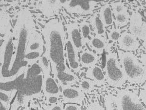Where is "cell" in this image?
I'll return each instance as SVG.
<instances>
[{"mask_svg":"<svg viewBox=\"0 0 146 110\" xmlns=\"http://www.w3.org/2000/svg\"><path fill=\"white\" fill-rule=\"evenodd\" d=\"M45 53L51 66L52 71L60 64L65 62L66 33L62 21L54 19L45 24L43 29Z\"/></svg>","mask_w":146,"mask_h":110,"instance_id":"cell-1","label":"cell"},{"mask_svg":"<svg viewBox=\"0 0 146 110\" xmlns=\"http://www.w3.org/2000/svg\"><path fill=\"white\" fill-rule=\"evenodd\" d=\"M117 54L127 81L135 84L146 82V62L139 60L132 52H125L119 49Z\"/></svg>","mask_w":146,"mask_h":110,"instance_id":"cell-2","label":"cell"},{"mask_svg":"<svg viewBox=\"0 0 146 110\" xmlns=\"http://www.w3.org/2000/svg\"><path fill=\"white\" fill-rule=\"evenodd\" d=\"M108 47L106 51V61L104 69L105 77L109 86L115 88L122 87L127 82L123 69L120 64L117 54L111 51Z\"/></svg>","mask_w":146,"mask_h":110,"instance_id":"cell-3","label":"cell"},{"mask_svg":"<svg viewBox=\"0 0 146 110\" xmlns=\"http://www.w3.org/2000/svg\"><path fill=\"white\" fill-rule=\"evenodd\" d=\"M42 74L36 76L25 75L18 90L17 103L19 106L26 103L30 99L38 96L42 90Z\"/></svg>","mask_w":146,"mask_h":110,"instance_id":"cell-4","label":"cell"},{"mask_svg":"<svg viewBox=\"0 0 146 110\" xmlns=\"http://www.w3.org/2000/svg\"><path fill=\"white\" fill-rule=\"evenodd\" d=\"M117 110H146L138 93L127 89L118 91L113 98Z\"/></svg>","mask_w":146,"mask_h":110,"instance_id":"cell-5","label":"cell"},{"mask_svg":"<svg viewBox=\"0 0 146 110\" xmlns=\"http://www.w3.org/2000/svg\"><path fill=\"white\" fill-rule=\"evenodd\" d=\"M98 3L94 1H65L63 7L70 14L87 15L93 13Z\"/></svg>","mask_w":146,"mask_h":110,"instance_id":"cell-6","label":"cell"},{"mask_svg":"<svg viewBox=\"0 0 146 110\" xmlns=\"http://www.w3.org/2000/svg\"><path fill=\"white\" fill-rule=\"evenodd\" d=\"M61 91L62 103L81 105L85 98V93L79 87L73 85H62Z\"/></svg>","mask_w":146,"mask_h":110,"instance_id":"cell-7","label":"cell"},{"mask_svg":"<svg viewBox=\"0 0 146 110\" xmlns=\"http://www.w3.org/2000/svg\"><path fill=\"white\" fill-rule=\"evenodd\" d=\"M129 33L140 40L146 41V22L138 12H133L130 16Z\"/></svg>","mask_w":146,"mask_h":110,"instance_id":"cell-8","label":"cell"},{"mask_svg":"<svg viewBox=\"0 0 146 110\" xmlns=\"http://www.w3.org/2000/svg\"><path fill=\"white\" fill-rule=\"evenodd\" d=\"M65 58L69 66V68L74 72L78 73L80 72L82 67L80 64L78 51L76 50L68 38L65 42Z\"/></svg>","mask_w":146,"mask_h":110,"instance_id":"cell-9","label":"cell"},{"mask_svg":"<svg viewBox=\"0 0 146 110\" xmlns=\"http://www.w3.org/2000/svg\"><path fill=\"white\" fill-rule=\"evenodd\" d=\"M67 33L68 34V39L71 42L78 52L84 49L86 44L83 41L81 33L80 32L79 25L77 23H72L66 25Z\"/></svg>","mask_w":146,"mask_h":110,"instance_id":"cell-10","label":"cell"},{"mask_svg":"<svg viewBox=\"0 0 146 110\" xmlns=\"http://www.w3.org/2000/svg\"><path fill=\"white\" fill-rule=\"evenodd\" d=\"M118 44L120 50L125 52L135 51L140 46L138 38L127 31L121 33L118 40Z\"/></svg>","mask_w":146,"mask_h":110,"instance_id":"cell-11","label":"cell"},{"mask_svg":"<svg viewBox=\"0 0 146 110\" xmlns=\"http://www.w3.org/2000/svg\"><path fill=\"white\" fill-rule=\"evenodd\" d=\"M42 91L46 97L56 96L60 97L61 91L55 78L49 74H44L42 83Z\"/></svg>","mask_w":146,"mask_h":110,"instance_id":"cell-12","label":"cell"},{"mask_svg":"<svg viewBox=\"0 0 146 110\" xmlns=\"http://www.w3.org/2000/svg\"><path fill=\"white\" fill-rule=\"evenodd\" d=\"M80 55L81 66L87 68L97 65L101 56L88 48L84 49L82 50Z\"/></svg>","mask_w":146,"mask_h":110,"instance_id":"cell-13","label":"cell"},{"mask_svg":"<svg viewBox=\"0 0 146 110\" xmlns=\"http://www.w3.org/2000/svg\"><path fill=\"white\" fill-rule=\"evenodd\" d=\"M85 76L86 78L92 80L96 85L100 86L105 83L106 79L104 73L99 65H96L87 69Z\"/></svg>","mask_w":146,"mask_h":110,"instance_id":"cell-14","label":"cell"},{"mask_svg":"<svg viewBox=\"0 0 146 110\" xmlns=\"http://www.w3.org/2000/svg\"><path fill=\"white\" fill-rule=\"evenodd\" d=\"M54 77L60 86L73 85L79 82L78 77L68 67L62 72L56 74Z\"/></svg>","mask_w":146,"mask_h":110,"instance_id":"cell-15","label":"cell"},{"mask_svg":"<svg viewBox=\"0 0 146 110\" xmlns=\"http://www.w3.org/2000/svg\"><path fill=\"white\" fill-rule=\"evenodd\" d=\"M87 44L93 51L101 56L104 50L108 47V42L106 37L92 36Z\"/></svg>","mask_w":146,"mask_h":110,"instance_id":"cell-16","label":"cell"},{"mask_svg":"<svg viewBox=\"0 0 146 110\" xmlns=\"http://www.w3.org/2000/svg\"><path fill=\"white\" fill-rule=\"evenodd\" d=\"M100 20L105 27L113 25L114 22L113 13L111 5L106 3L100 9L98 14Z\"/></svg>","mask_w":146,"mask_h":110,"instance_id":"cell-17","label":"cell"},{"mask_svg":"<svg viewBox=\"0 0 146 110\" xmlns=\"http://www.w3.org/2000/svg\"><path fill=\"white\" fill-rule=\"evenodd\" d=\"M23 77L21 76L13 80H0V91L8 92L18 91L23 80Z\"/></svg>","mask_w":146,"mask_h":110,"instance_id":"cell-18","label":"cell"},{"mask_svg":"<svg viewBox=\"0 0 146 110\" xmlns=\"http://www.w3.org/2000/svg\"><path fill=\"white\" fill-rule=\"evenodd\" d=\"M89 21L95 35L106 37V27L100 20L98 15L95 14L90 18Z\"/></svg>","mask_w":146,"mask_h":110,"instance_id":"cell-19","label":"cell"},{"mask_svg":"<svg viewBox=\"0 0 146 110\" xmlns=\"http://www.w3.org/2000/svg\"><path fill=\"white\" fill-rule=\"evenodd\" d=\"M43 42L42 37L38 35L32 36L26 48L25 53L38 51H43Z\"/></svg>","mask_w":146,"mask_h":110,"instance_id":"cell-20","label":"cell"},{"mask_svg":"<svg viewBox=\"0 0 146 110\" xmlns=\"http://www.w3.org/2000/svg\"><path fill=\"white\" fill-rule=\"evenodd\" d=\"M114 15V22L116 28H120L125 27L129 22L130 15L128 12L115 14Z\"/></svg>","mask_w":146,"mask_h":110,"instance_id":"cell-21","label":"cell"},{"mask_svg":"<svg viewBox=\"0 0 146 110\" xmlns=\"http://www.w3.org/2000/svg\"><path fill=\"white\" fill-rule=\"evenodd\" d=\"M80 32L81 33L83 41L85 44L87 43L92 35L90 23L86 21H82L79 24Z\"/></svg>","mask_w":146,"mask_h":110,"instance_id":"cell-22","label":"cell"},{"mask_svg":"<svg viewBox=\"0 0 146 110\" xmlns=\"http://www.w3.org/2000/svg\"><path fill=\"white\" fill-rule=\"evenodd\" d=\"M64 110H82L80 106L75 104H66ZM85 110H106L98 103H93Z\"/></svg>","mask_w":146,"mask_h":110,"instance_id":"cell-23","label":"cell"},{"mask_svg":"<svg viewBox=\"0 0 146 110\" xmlns=\"http://www.w3.org/2000/svg\"><path fill=\"white\" fill-rule=\"evenodd\" d=\"M95 84L87 78H83L79 82V88L84 93H90L95 88Z\"/></svg>","mask_w":146,"mask_h":110,"instance_id":"cell-24","label":"cell"},{"mask_svg":"<svg viewBox=\"0 0 146 110\" xmlns=\"http://www.w3.org/2000/svg\"><path fill=\"white\" fill-rule=\"evenodd\" d=\"M110 5L113 14L128 12V7L123 2H112Z\"/></svg>","mask_w":146,"mask_h":110,"instance_id":"cell-25","label":"cell"},{"mask_svg":"<svg viewBox=\"0 0 146 110\" xmlns=\"http://www.w3.org/2000/svg\"><path fill=\"white\" fill-rule=\"evenodd\" d=\"M42 52L40 51L27 52L24 55V59L27 62H32L34 64L35 62L42 57Z\"/></svg>","mask_w":146,"mask_h":110,"instance_id":"cell-26","label":"cell"},{"mask_svg":"<svg viewBox=\"0 0 146 110\" xmlns=\"http://www.w3.org/2000/svg\"><path fill=\"white\" fill-rule=\"evenodd\" d=\"M38 65L42 69L43 74L50 73L51 64L48 58L44 54L40 58Z\"/></svg>","mask_w":146,"mask_h":110,"instance_id":"cell-27","label":"cell"},{"mask_svg":"<svg viewBox=\"0 0 146 110\" xmlns=\"http://www.w3.org/2000/svg\"><path fill=\"white\" fill-rule=\"evenodd\" d=\"M121 34V29L113 27L108 33V40L113 43L118 42Z\"/></svg>","mask_w":146,"mask_h":110,"instance_id":"cell-28","label":"cell"},{"mask_svg":"<svg viewBox=\"0 0 146 110\" xmlns=\"http://www.w3.org/2000/svg\"><path fill=\"white\" fill-rule=\"evenodd\" d=\"M139 97L146 108V83L143 85L140 90Z\"/></svg>","mask_w":146,"mask_h":110,"instance_id":"cell-29","label":"cell"},{"mask_svg":"<svg viewBox=\"0 0 146 110\" xmlns=\"http://www.w3.org/2000/svg\"><path fill=\"white\" fill-rule=\"evenodd\" d=\"M10 100V97L7 92L0 91V101L4 104L8 106Z\"/></svg>","mask_w":146,"mask_h":110,"instance_id":"cell-30","label":"cell"},{"mask_svg":"<svg viewBox=\"0 0 146 110\" xmlns=\"http://www.w3.org/2000/svg\"><path fill=\"white\" fill-rule=\"evenodd\" d=\"M47 110H64L62 102L59 101L58 103L54 105H49L47 107Z\"/></svg>","mask_w":146,"mask_h":110,"instance_id":"cell-31","label":"cell"},{"mask_svg":"<svg viewBox=\"0 0 146 110\" xmlns=\"http://www.w3.org/2000/svg\"><path fill=\"white\" fill-rule=\"evenodd\" d=\"M59 97L56 96H51L46 97V101L47 103L50 104V105H54L58 103L59 100Z\"/></svg>","mask_w":146,"mask_h":110,"instance_id":"cell-32","label":"cell"},{"mask_svg":"<svg viewBox=\"0 0 146 110\" xmlns=\"http://www.w3.org/2000/svg\"><path fill=\"white\" fill-rule=\"evenodd\" d=\"M7 106L0 101V110H9Z\"/></svg>","mask_w":146,"mask_h":110,"instance_id":"cell-33","label":"cell"},{"mask_svg":"<svg viewBox=\"0 0 146 110\" xmlns=\"http://www.w3.org/2000/svg\"><path fill=\"white\" fill-rule=\"evenodd\" d=\"M23 110H31L30 109L28 108H25L23 109Z\"/></svg>","mask_w":146,"mask_h":110,"instance_id":"cell-34","label":"cell"},{"mask_svg":"<svg viewBox=\"0 0 146 110\" xmlns=\"http://www.w3.org/2000/svg\"><path fill=\"white\" fill-rule=\"evenodd\" d=\"M36 110H44L42 109V108H38V109H36Z\"/></svg>","mask_w":146,"mask_h":110,"instance_id":"cell-35","label":"cell"},{"mask_svg":"<svg viewBox=\"0 0 146 110\" xmlns=\"http://www.w3.org/2000/svg\"><path fill=\"white\" fill-rule=\"evenodd\" d=\"M145 7H146V1H145Z\"/></svg>","mask_w":146,"mask_h":110,"instance_id":"cell-36","label":"cell"}]
</instances>
